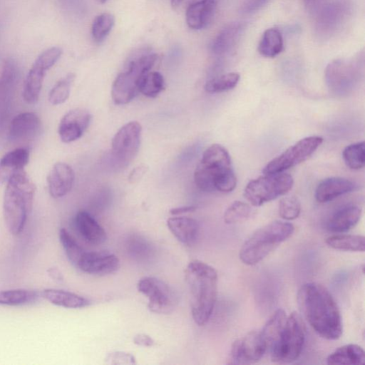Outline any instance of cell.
<instances>
[{
    "mask_svg": "<svg viewBox=\"0 0 365 365\" xmlns=\"http://www.w3.org/2000/svg\"><path fill=\"white\" fill-rule=\"evenodd\" d=\"M297 302L303 316L322 338L336 340L342 334V322L338 305L329 291L317 282L303 284Z\"/></svg>",
    "mask_w": 365,
    "mask_h": 365,
    "instance_id": "1",
    "label": "cell"
},
{
    "mask_svg": "<svg viewBox=\"0 0 365 365\" xmlns=\"http://www.w3.org/2000/svg\"><path fill=\"white\" fill-rule=\"evenodd\" d=\"M190 295L192 317L199 326L205 324L213 312L217 294V273L214 267L192 260L185 271Z\"/></svg>",
    "mask_w": 365,
    "mask_h": 365,
    "instance_id": "2",
    "label": "cell"
},
{
    "mask_svg": "<svg viewBox=\"0 0 365 365\" xmlns=\"http://www.w3.org/2000/svg\"><path fill=\"white\" fill-rule=\"evenodd\" d=\"M196 186L206 192H230L237 185L228 151L221 145L212 144L203 153L194 172Z\"/></svg>",
    "mask_w": 365,
    "mask_h": 365,
    "instance_id": "3",
    "label": "cell"
},
{
    "mask_svg": "<svg viewBox=\"0 0 365 365\" xmlns=\"http://www.w3.org/2000/svg\"><path fill=\"white\" fill-rule=\"evenodd\" d=\"M34 195V185L24 170L13 175L6 182L3 214L11 234L18 235L24 230L32 209Z\"/></svg>",
    "mask_w": 365,
    "mask_h": 365,
    "instance_id": "4",
    "label": "cell"
},
{
    "mask_svg": "<svg viewBox=\"0 0 365 365\" xmlns=\"http://www.w3.org/2000/svg\"><path fill=\"white\" fill-rule=\"evenodd\" d=\"M292 224L275 220L255 230L242 244L239 253L245 264L255 265L293 234Z\"/></svg>",
    "mask_w": 365,
    "mask_h": 365,
    "instance_id": "5",
    "label": "cell"
},
{
    "mask_svg": "<svg viewBox=\"0 0 365 365\" xmlns=\"http://www.w3.org/2000/svg\"><path fill=\"white\" fill-rule=\"evenodd\" d=\"M157 58L155 53L147 49L140 50L134 55L113 83L111 96L115 104H127L136 96L141 78L150 71Z\"/></svg>",
    "mask_w": 365,
    "mask_h": 365,
    "instance_id": "6",
    "label": "cell"
},
{
    "mask_svg": "<svg viewBox=\"0 0 365 365\" xmlns=\"http://www.w3.org/2000/svg\"><path fill=\"white\" fill-rule=\"evenodd\" d=\"M306 329L301 316L294 312L287 316L278 341L269 350L272 361L288 364L300 356L305 341Z\"/></svg>",
    "mask_w": 365,
    "mask_h": 365,
    "instance_id": "7",
    "label": "cell"
},
{
    "mask_svg": "<svg viewBox=\"0 0 365 365\" xmlns=\"http://www.w3.org/2000/svg\"><path fill=\"white\" fill-rule=\"evenodd\" d=\"M292 177L283 172L264 174L250 180L244 190V197L253 206H261L282 195L292 187Z\"/></svg>",
    "mask_w": 365,
    "mask_h": 365,
    "instance_id": "8",
    "label": "cell"
},
{
    "mask_svg": "<svg viewBox=\"0 0 365 365\" xmlns=\"http://www.w3.org/2000/svg\"><path fill=\"white\" fill-rule=\"evenodd\" d=\"M361 75L360 59H336L330 62L324 72L329 89L336 95L349 93L354 88Z\"/></svg>",
    "mask_w": 365,
    "mask_h": 365,
    "instance_id": "9",
    "label": "cell"
},
{
    "mask_svg": "<svg viewBox=\"0 0 365 365\" xmlns=\"http://www.w3.org/2000/svg\"><path fill=\"white\" fill-rule=\"evenodd\" d=\"M138 290L147 297L148 309L157 314H169L178 304V296L167 283L154 277L141 278Z\"/></svg>",
    "mask_w": 365,
    "mask_h": 365,
    "instance_id": "10",
    "label": "cell"
},
{
    "mask_svg": "<svg viewBox=\"0 0 365 365\" xmlns=\"http://www.w3.org/2000/svg\"><path fill=\"white\" fill-rule=\"evenodd\" d=\"M323 138L318 135L304 138L269 161L263 173H282L306 160L320 146Z\"/></svg>",
    "mask_w": 365,
    "mask_h": 365,
    "instance_id": "11",
    "label": "cell"
},
{
    "mask_svg": "<svg viewBox=\"0 0 365 365\" xmlns=\"http://www.w3.org/2000/svg\"><path fill=\"white\" fill-rule=\"evenodd\" d=\"M350 11L346 0H327L314 14L315 31L321 37H329L341 28Z\"/></svg>",
    "mask_w": 365,
    "mask_h": 365,
    "instance_id": "12",
    "label": "cell"
},
{
    "mask_svg": "<svg viewBox=\"0 0 365 365\" xmlns=\"http://www.w3.org/2000/svg\"><path fill=\"white\" fill-rule=\"evenodd\" d=\"M142 128L137 121L122 126L111 143L112 155L123 165H128L136 156L140 144Z\"/></svg>",
    "mask_w": 365,
    "mask_h": 365,
    "instance_id": "13",
    "label": "cell"
},
{
    "mask_svg": "<svg viewBox=\"0 0 365 365\" xmlns=\"http://www.w3.org/2000/svg\"><path fill=\"white\" fill-rule=\"evenodd\" d=\"M267 351L260 331H252L236 339L230 349L231 363L250 364L258 362Z\"/></svg>",
    "mask_w": 365,
    "mask_h": 365,
    "instance_id": "14",
    "label": "cell"
},
{
    "mask_svg": "<svg viewBox=\"0 0 365 365\" xmlns=\"http://www.w3.org/2000/svg\"><path fill=\"white\" fill-rule=\"evenodd\" d=\"M91 115L84 108H75L66 113L58 125V135L63 143H71L80 138L88 128Z\"/></svg>",
    "mask_w": 365,
    "mask_h": 365,
    "instance_id": "15",
    "label": "cell"
},
{
    "mask_svg": "<svg viewBox=\"0 0 365 365\" xmlns=\"http://www.w3.org/2000/svg\"><path fill=\"white\" fill-rule=\"evenodd\" d=\"M119 267L118 257L108 252H85L77 265L81 271L95 275L113 273Z\"/></svg>",
    "mask_w": 365,
    "mask_h": 365,
    "instance_id": "16",
    "label": "cell"
},
{
    "mask_svg": "<svg viewBox=\"0 0 365 365\" xmlns=\"http://www.w3.org/2000/svg\"><path fill=\"white\" fill-rule=\"evenodd\" d=\"M74 179V171L70 165L65 163H56L47 177L51 196L59 198L66 195L71 190Z\"/></svg>",
    "mask_w": 365,
    "mask_h": 365,
    "instance_id": "17",
    "label": "cell"
},
{
    "mask_svg": "<svg viewBox=\"0 0 365 365\" xmlns=\"http://www.w3.org/2000/svg\"><path fill=\"white\" fill-rule=\"evenodd\" d=\"M361 216L360 207L354 204L345 205L330 215L327 220L326 227L331 232H345L359 222Z\"/></svg>",
    "mask_w": 365,
    "mask_h": 365,
    "instance_id": "18",
    "label": "cell"
},
{
    "mask_svg": "<svg viewBox=\"0 0 365 365\" xmlns=\"http://www.w3.org/2000/svg\"><path fill=\"white\" fill-rule=\"evenodd\" d=\"M41 128V120L33 112H24L16 115L9 125V137L13 141L32 138Z\"/></svg>",
    "mask_w": 365,
    "mask_h": 365,
    "instance_id": "19",
    "label": "cell"
},
{
    "mask_svg": "<svg viewBox=\"0 0 365 365\" xmlns=\"http://www.w3.org/2000/svg\"><path fill=\"white\" fill-rule=\"evenodd\" d=\"M354 189L355 185L350 180L341 177H331L322 180L317 185L314 196L317 202L324 203L351 192Z\"/></svg>",
    "mask_w": 365,
    "mask_h": 365,
    "instance_id": "20",
    "label": "cell"
},
{
    "mask_svg": "<svg viewBox=\"0 0 365 365\" xmlns=\"http://www.w3.org/2000/svg\"><path fill=\"white\" fill-rule=\"evenodd\" d=\"M217 7L215 0H200L190 4L185 12V19L189 28L202 29L211 22Z\"/></svg>",
    "mask_w": 365,
    "mask_h": 365,
    "instance_id": "21",
    "label": "cell"
},
{
    "mask_svg": "<svg viewBox=\"0 0 365 365\" xmlns=\"http://www.w3.org/2000/svg\"><path fill=\"white\" fill-rule=\"evenodd\" d=\"M18 78V68L14 60L6 59L0 76V119L5 116L12 98Z\"/></svg>",
    "mask_w": 365,
    "mask_h": 365,
    "instance_id": "22",
    "label": "cell"
},
{
    "mask_svg": "<svg viewBox=\"0 0 365 365\" xmlns=\"http://www.w3.org/2000/svg\"><path fill=\"white\" fill-rule=\"evenodd\" d=\"M242 22H232L225 26L216 35L210 44L212 53L221 56L230 52L238 42L245 30Z\"/></svg>",
    "mask_w": 365,
    "mask_h": 365,
    "instance_id": "23",
    "label": "cell"
},
{
    "mask_svg": "<svg viewBox=\"0 0 365 365\" xmlns=\"http://www.w3.org/2000/svg\"><path fill=\"white\" fill-rule=\"evenodd\" d=\"M75 225L81 237L88 243L101 245L106 240V233L98 222L87 212L79 211L75 217Z\"/></svg>",
    "mask_w": 365,
    "mask_h": 365,
    "instance_id": "24",
    "label": "cell"
},
{
    "mask_svg": "<svg viewBox=\"0 0 365 365\" xmlns=\"http://www.w3.org/2000/svg\"><path fill=\"white\" fill-rule=\"evenodd\" d=\"M29 160V152L24 148H16L0 159V185L6 182L14 174L24 170Z\"/></svg>",
    "mask_w": 365,
    "mask_h": 365,
    "instance_id": "25",
    "label": "cell"
},
{
    "mask_svg": "<svg viewBox=\"0 0 365 365\" xmlns=\"http://www.w3.org/2000/svg\"><path fill=\"white\" fill-rule=\"evenodd\" d=\"M172 234L180 242L190 245L196 240L199 233L197 222L187 217H173L167 220Z\"/></svg>",
    "mask_w": 365,
    "mask_h": 365,
    "instance_id": "26",
    "label": "cell"
},
{
    "mask_svg": "<svg viewBox=\"0 0 365 365\" xmlns=\"http://www.w3.org/2000/svg\"><path fill=\"white\" fill-rule=\"evenodd\" d=\"M48 70L34 61L24 81L23 97L29 104L36 103L39 98L43 82Z\"/></svg>",
    "mask_w": 365,
    "mask_h": 365,
    "instance_id": "27",
    "label": "cell"
},
{
    "mask_svg": "<svg viewBox=\"0 0 365 365\" xmlns=\"http://www.w3.org/2000/svg\"><path fill=\"white\" fill-rule=\"evenodd\" d=\"M41 296L51 304L65 308H82L89 304V301L85 297L62 289H45Z\"/></svg>",
    "mask_w": 365,
    "mask_h": 365,
    "instance_id": "28",
    "label": "cell"
},
{
    "mask_svg": "<svg viewBox=\"0 0 365 365\" xmlns=\"http://www.w3.org/2000/svg\"><path fill=\"white\" fill-rule=\"evenodd\" d=\"M365 354L363 348L355 344L341 346L327 358L328 364H364Z\"/></svg>",
    "mask_w": 365,
    "mask_h": 365,
    "instance_id": "29",
    "label": "cell"
},
{
    "mask_svg": "<svg viewBox=\"0 0 365 365\" xmlns=\"http://www.w3.org/2000/svg\"><path fill=\"white\" fill-rule=\"evenodd\" d=\"M287 318L284 310L278 309L269 318L260 331L267 351L278 341L285 326Z\"/></svg>",
    "mask_w": 365,
    "mask_h": 365,
    "instance_id": "30",
    "label": "cell"
},
{
    "mask_svg": "<svg viewBox=\"0 0 365 365\" xmlns=\"http://www.w3.org/2000/svg\"><path fill=\"white\" fill-rule=\"evenodd\" d=\"M283 46V38L280 31L276 28H270L263 33L258 51L263 56L273 58L282 52Z\"/></svg>",
    "mask_w": 365,
    "mask_h": 365,
    "instance_id": "31",
    "label": "cell"
},
{
    "mask_svg": "<svg viewBox=\"0 0 365 365\" xmlns=\"http://www.w3.org/2000/svg\"><path fill=\"white\" fill-rule=\"evenodd\" d=\"M326 244L334 249L342 251L364 252L365 238L359 235H334L325 240Z\"/></svg>",
    "mask_w": 365,
    "mask_h": 365,
    "instance_id": "32",
    "label": "cell"
},
{
    "mask_svg": "<svg viewBox=\"0 0 365 365\" xmlns=\"http://www.w3.org/2000/svg\"><path fill=\"white\" fill-rule=\"evenodd\" d=\"M38 297L36 291L26 289L0 290V304L21 306L34 302Z\"/></svg>",
    "mask_w": 365,
    "mask_h": 365,
    "instance_id": "33",
    "label": "cell"
},
{
    "mask_svg": "<svg viewBox=\"0 0 365 365\" xmlns=\"http://www.w3.org/2000/svg\"><path fill=\"white\" fill-rule=\"evenodd\" d=\"M165 88V81L162 74L158 71H149L140 79L138 91L144 96L155 98Z\"/></svg>",
    "mask_w": 365,
    "mask_h": 365,
    "instance_id": "34",
    "label": "cell"
},
{
    "mask_svg": "<svg viewBox=\"0 0 365 365\" xmlns=\"http://www.w3.org/2000/svg\"><path fill=\"white\" fill-rule=\"evenodd\" d=\"M115 24L113 14L104 12L98 15L91 26V35L96 43H101L111 31Z\"/></svg>",
    "mask_w": 365,
    "mask_h": 365,
    "instance_id": "35",
    "label": "cell"
},
{
    "mask_svg": "<svg viewBox=\"0 0 365 365\" xmlns=\"http://www.w3.org/2000/svg\"><path fill=\"white\" fill-rule=\"evenodd\" d=\"M344 163L351 170H359L365 165L364 142L347 145L342 152Z\"/></svg>",
    "mask_w": 365,
    "mask_h": 365,
    "instance_id": "36",
    "label": "cell"
},
{
    "mask_svg": "<svg viewBox=\"0 0 365 365\" xmlns=\"http://www.w3.org/2000/svg\"><path fill=\"white\" fill-rule=\"evenodd\" d=\"M240 74L235 72L225 73L207 81L205 90L207 93H215L234 88L240 81Z\"/></svg>",
    "mask_w": 365,
    "mask_h": 365,
    "instance_id": "37",
    "label": "cell"
},
{
    "mask_svg": "<svg viewBox=\"0 0 365 365\" xmlns=\"http://www.w3.org/2000/svg\"><path fill=\"white\" fill-rule=\"evenodd\" d=\"M59 240L69 261L77 267L82 256L86 252L64 228L59 231Z\"/></svg>",
    "mask_w": 365,
    "mask_h": 365,
    "instance_id": "38",
    "label": "cell"
},
{
    "mask_svg": "<svg viewBox=\"0 0 365 365\" xmlns=\"http://www.w3.org/2000/svg\"><path fill=\"white\" fill-rule=\"evenodd\" d=\"M74 78L75 74L70 73L56 83L48 95V100L51 104L59 105L68 99Z\"/></svg>",
    "mask_w": 365,
    "mask_h": 365,
    "instance_id": "39",
    "label": "cell"
},
{
    "mask_svg": "<svg viewBox=\"0 0 365 365\" xmlns=\"http://www.w3.org/2000/svg\"><path fill=\"white\" fill-rule=\"evenodd\" d=\"M252 214L250 205L242 201L233 202L224 213V221L232 225L247 220Z\"/></svg>",
    "mask_w": 365,
    "mask_h": 365,
    "instance_id": "40",
    "label": "cell"
},
{
    "mask_svg": "<svg viewBox=\"0 0 365 365\" xmlns=\"http://www.w3.org/2000/svg\"><path fill=\"white\" fill-rule=\"evenodd\" d=\"M301 212L299 200L294 196L282 197L279 202V215L285 220L297 218Z\"/></svg>",
    "mask_w": 365,
    "mask_h": 365,
    "instance_id": "41",
    "label": "cell"
},
{
    "mask_svg": "<svg viewBox=\"0 0 365 365\" xmlns=\"http://www.w3.org/2000/svg\"><path fill=\"white\" fill-rule=\"evenodd\" d=\"M62 52L60 47H51L43 51L35 61L49 70L61 58Z\"/></svg>",
    "mask_w": 365,
    "mask_h": 365,
    "instance_id": "42",
    "label": "cell"
},
{
    "mask_svg": "<svg viewBox=\"0 0 365 365\" xmlns=\"http://www.w3.org/2000/svg\"><path fill=\"white\" fill-rule=\"evenodd\" d=\"M107 364L122 365L135 364L136 360L133 355L125 351H115L110 352L105 358Z\"/></svg>",
    "mask_w": 365,
    "mask_h": 365,
    "instance_id": "43",
    "label": "cell"
},
{
    "mask_svg": "<svg viewBox=\"0 0 365 365\" xmlns=\"http://www.w3.org/2000/svg\"><path fill=\"white\" fill-rule=\"evenodd\" d=\"M129 251L131 252L132 255L136 256L137 257H140L142 255H146L148 252L150 251L149 245L146 242V241L143 240L140 237H134L131 239L129 244Z\"/></svg>",
    "mask_w": 365,
    "mask_h": 365,
    "instance_id": "44",
    "label": "cell"
},
{
    "mask_svg": "<svg viewBox=\"0 0 365 365\" xmlns=\"http://www.w3.org/2000/svg\"><path fill=\"white\" fill-rule=\"evenodd\" d=\"M269 0H245L240 8L242 14H252L262 8Z\"/></svg>",
    "mask_w": 365,
    "mask_h": 365,
    "instance_id": "45",
    "label": "cell"
},
{
    "mask_svg": "<svg viewBox=\"0 0 365 365\" xmlns=\"http://www.w3.org/2000/svg\"><path fill=\"white\" fill-rule=\"evenodd\" d=\"M133 342L135 344L140 346H152L155 341L153 339L145 334H138L133 338Z\"/></svg>",
    "mask_w": 365,
    "mask_h": 365,
    "instance_id": "46",
    "label": "cell"
},
{
    "mask_svg": "<svg viewBox=\"0 0 365 365\" xmlns=\"http://www.w3.org/2000/svg\"><path fill=\"white\" fill-rule=\"evenodd\" d=\"M146 168L144 165H139L132 170L128 178L130 182L138 181L146 172Z\"/></svg>",
    "mask_w": 365,
    "mask_h": 365,
    "instance_id": "47",
    "label": "cell"
},
{
    "mask_svg": "<svg viewBox=\"0 0 365 365\" xmlns=\"http://www.w3.org/2000/svg\"><path fill=\"white\" fill-rule=\"evenodd\" d=\"M196 209L194 206H183L180 207L173 208L170 210V213L173 215L183 214L189 212H193Z\"/></svg>",
    "mask_w": 365,
    "mask_h": 365,
    "instance_id": "48",
    "label": "cell"
},
{
    "mask_svg": "<svg viewBox=\"0 0 365 365\" xmlns=\"http://www.w3.org/2000/svg\"><path fill=\"white\" fill-rule=\"evenodd\" d=\"M48 274L54 279L58 281L63 280V276L60 271L56 268H50L48 270Z\"/></svg>",
    "mask_w": 365,
    "mask_h": 365,
    "instance_id": "49",
    "label": "cell"
},
{
    "mask_svg": "<svg viewBox=\"0 0 365 365\" xmlns=\"http://www.w3.org/2000/svg\"><path fill=\"white\" fill-rule=\"evenodd\" d=\"M185 0H171V6L173 8L178 7Z\"/></svg>",
    "mask_w": 365,
    "mask_h": 365,
    "instance_id": "50",
    "label": "cell"
},
{
    "mask_svg": "<svg viewBox=\"0 0 365 365\" xmlns=\"http://www.w3.org/2000/svg\"><path fill=\"white\" fill-rule=\"evenodd\" d=\"M95 1L98 4H105L106 1H108V0H95Z\"/></svg>",
    "mask_w": 365,
    "mask_h": 365,
    "instance_id": "51",
    "label": "cell"
}]
</instances>
